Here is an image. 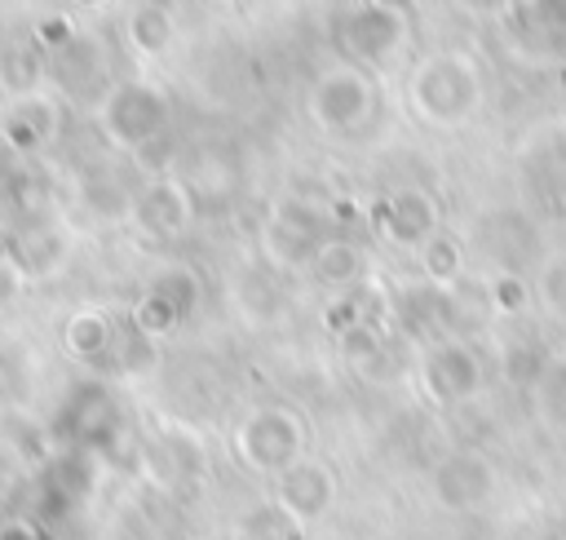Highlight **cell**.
<instances>
[{
  "instance_id": "9",
  "label": "cell",
  "mask_w": 566,
  "mask_h": 540,
  "mask_svg": "<svg viewBox=\"0 0 566 540\" xmlns=\"http://www.w3.org/2000/svg\"><path fill=\"white\" fill-rule=\"evenodd\" d=\"M310 266H314V274H318V279H327V283H345V279H354V274H358L363 252H358L349 239H323Z\"/></svg>"
},
{
  "instance_id": "5",
  "label": "cell",
  "mask_w": 566,
  "mask_h": 540,
  "mask_svg": "<svg viewBox=\"0 0 566 540\" xmlns=\"http://www.w3.org/2000/svg\"><path fill=\"white\" fill-rule=\"evenodd\" d=\"M106 120H111V133H115L119 142H128V146H133V142L150 137V133L164 124V102H159V93H155V89L128 84V89H119V93L111 97Z\"/></svg>"
},
{
  "instance_id": "4",
  "label": "cell",
  "mask_w": 566,
  "mask_h": 540,
  "mask_svg": "<svg viewBox=\"0 0 566 540\" xmlns=\"http://www.w3.org/2000/svg\"><path fill=\"white\" fill-rule=\"evenodd\" d=\"M279 505L283 513H292L296 522L318 518L332 505V474L314 460H296L279 474Z\"/></svg>"
},
{
  "instance_id": "14",
  "label": "cell",
  "mask_w": 566,
  "mask_h": 540,
  "mask_svg": "<svg viewBox=\"0 0 566 540\" xmlns=\"http://www.w3.org/2000/svg\"><path fill=\"white\" fill-rule=\"evenodd\" d=\"M495 301H500V310H522V301H526V292H522V283L517 279H500L495 283Z\"/></svg>"
},
{
  "instance_id": "1",
  "label": "cell",
  "mask_w": 566,
  "mask_h": 540,
  "mask_svg": "<svg viewBox=\"0 0 566 540\" xmlns=\"http://www.w3.org/2000/svg\"><path fill=\"white\" fill-rule=\"evenodd\" d=\"M411 102L429 124L451 128L478 106V75L460 53H438L416 71Z\"/></svg>"
},
{
  "instance_id": "3",
  "label": "cell",
  "mask_w": 566,
  "mask_h": 540,
  "mask_svg": "<svg viewBox=\"0 0 566 540\" xmlns=\"http://www.w3.org/2000/svg\"><path fill=\"white\" fill-rule=\"evenodd\" d=\"M367 102H371V84L354 66H336V71L318 75V84L310 93V111L327 133H349L354 124H363Z\"/></svg>"
},
{
  "instance_id": "8",
  "label": "cell",
  "mask_w": 566,
  "mask_h": 540,
  "mask_svg": "<svg viewBox=\"0 0 566 540\" xmlns=\"http://www.w3.org/2000/svg\"><path fill=\"white\" fill-rule=\"evenodd\" d=\"M429 385L438 398H469L478 390V359L464 345H442L429 359Z\"/></svg>"
},
{
  "instance_id": "2",
  "label": "cell",
  "mask_w": 566,
  "mask_h": 540,
  "mask_svg": "<svg viewBox=\"0 0 566 540\" xmlns=\"http://www.w3.org/2000/svg\"><path fill=\"white\" fill-rule=\"evenodd\" d=\"M296 451H301V425L283 407H265V412L248 416L239 429V456L252 469L283 474L287 465H296Z\"/></svg>"
},
{
  "instance_id": "12",
  "label": "cell",
  "mask_w": 566,
  "mask_h": 540,
  "mask_svg": "<svg viewBox=\"0 0 566 540\" xmlns=\"http://www.w3.org/2000/svg\"><path fill=\"white\" fill-rule=\"evenodd\" d=\"M424 270H429L433 279H451V274L460 270V252H455V243L442 239V235H429V239H424Z\"/></svg>"
},
{
  "instance_id": "6",
  "label": "cell",
  "mask_w": 566,
  "mask_h": 540,
  "mask_svg": "<svg viewBox=\"0 0 566 540\" xmlns=\"http://www.w3.org/2000/svg\"><path fill=\"white\" fill-rule=\"evenodd\" d=\"M402 35V13L389 9V4H363L354 9V18L345 22V40L358 58H380L398 44Z\"/></svg>"
},
{
  "instance_id": "13",
  "label": "cell",
  "mask_w": 566,
  "mask_h": 540,
  "mask_svg": "<svg viewBox=\"0 0 566 540\" xmlns=\"http://www.w3.org/2000/svg\"><path fill=\"white\" fill-rule=\"evenodd\" d=\"M71 341H75V350H102L106 345V323L97 319V314H88V319H75V328H71Z\"/></svg>"
},
{
  "instance_id": "10",
  "label": "cell",
  "mask_w": 566,
  "mask_h": 540,
  "mask_svg": "<svg viewBox=\"0 0 566 540\" xmlns=\"http://www.w3.org/2000/svg\"><path fill=\"white\" fill-rule=\"evenodd\" d=\"M172 204L181 208V190H177V186H155V190L142 199V212H146L150 230L168 235V230H177V226L186 221V212H172Z\"/></svg>"
},
{
  "instance_id": "11",
  "label": "cell",
  "mask_w": 566,
  "mask_h": 540,
  "mask_svg": "<svg viewBox=\"0 0 566 540\" xmlns=\"http://www.w3.org/2000/svg\"><path fill=\"white\" fill-rule=\"evenodd\" d=\"M128 31H133V40L146 49V53H155V49H164V40H168V13L164 9H137L133 13V22H128Z\"/></svg>"
},
{
  "instance_id": "7",
  "label": "cell",
  "mask_w": 566,
  "mask_h": 540,
  "mask_svg": "<svg viewBox=\"0 0 566 540\" xmlns=\"http://www.w3.org/2000/svg\"><path fill=\"white\" fill-rule=\"evenodd\" d=\"M376 221H380V230H389V239H398V243H420V239H429V230H433V204H429V195H420V190H402V195H389V199L376 208Z\"/></svg>"
}]
</instances>
